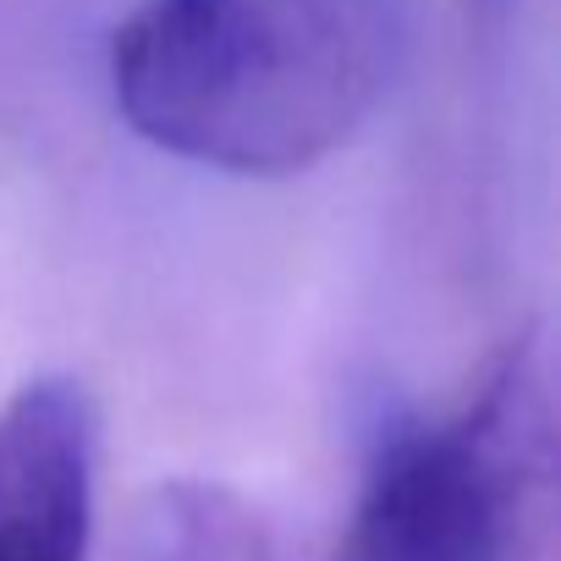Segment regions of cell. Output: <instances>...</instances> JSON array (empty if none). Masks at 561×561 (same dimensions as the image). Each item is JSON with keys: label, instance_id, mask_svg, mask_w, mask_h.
<instances>
[{"label": "cell", "instance_id": "5", "mask_svg": "<svg viewBox=\"0 0 561 561\" xmlns=\"http://www.w3.org/2000/svg\"><path fill=\"white\" fill-rule=\"evenodd\" d=\"M484 7H495V12H506V7H512V0H484Z\"/></svg>", "mask_w": 561, "mask_h": 561}, {"label": "cell", "instance_id": "1", "mask_svg": "<svg viewBox=\"0 0 561 561\" xmlns=\"http://www.w3.org/2000/svg\"><path fill=\"white\" fill-rule=\"evenodd\" d=\"M402 45V0H138L111 34V100L171 160L298 176L375 122Z\"/></svg>", "mask_w": 561, "mask_h": 561}, {"label": "cell", "instance_id": "3", "mask_svg": "<svg viewBox=\"0 0 561 561\" xmlns=\"http://www.w3.org/2000/svg\"><path fill=\"white\" fill-rule=\"evenodd\" d=\"M94 523V397L72 375H34L0 402V561H83Z\"/></svg>", "mask_w": 561, "mask_h": 561}, {"label": "cell", "instance_id": "4", "mask_svg": "<svg viewBox=\"0 0 561 561\" xmlns=\"http://www.w3.org/2000/svg\"><path fill=\"white\" fill-rule=\"evenodd\" d=\"M122 561H264V545L226 490L171 484L144 506Z\"/></svg>", "mask_w": 561, "mask_h": 561}, {"label": "cell", "instance_id": "2", "mask_svg": "<svg viewBox=\"0 0 561 561\" xmlns=\"http://www.w3.org/2000/svg\"><path fill=\"white\" fill-rule=\"evenodd\" d=\"M550 512V369L517 336L457 408L380 435L336 561H545Z\"/></svg>", "mask_w": 561, "mask_h": 561}]
</instances>
